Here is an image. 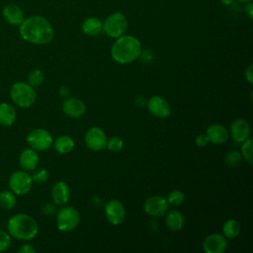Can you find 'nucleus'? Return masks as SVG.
I'll return each instance as SVG.
<instances>
[{
  "label": "nucleus",
  "instance_id": "nucleus-1",
  "mask_svg": "<svg viewBox=\"0 0 253 253\" xmlns=\"http://www.w3.org/2000/svg\"><path fill=\"white\" fill-rule=\"evenodd\" d=\"M19 32L23 40L36 44L49 43L54 37L51 24L40 15H34L24 19L20 24Z\"/></svg>",
  "mask_w": 253,
  "mask_h": 253
},
{
  "label": "nucleus",
  "instance_id": "nucleus-2",
  "mask_svg": "<svg viewBox=\"0 0 253 253\" xmlns=\"http://www.w3.org/2000/svg\"><path fill=\"white\" fill-rule=\"evenodd\" d=\"M141 53V43L133 36L123 35L115 41L111 47L113 59L119 63L126 64L134 61Z\"/></svg>",
  "mask_w": 253,
  "mask_h": 253
},
{
  "label": "nucleus",
  "instance_id": "nucleus-3",
  "mask_svg": "<svg viewBox=\"0 0 253 253\" xmlns=\"http://www.w3.org/2000/svg\"><path fill=\"white\" fill-rule=\"evenodd\" d=\"M7 229L10 235L18 240H31L37 236L39 226L31 215L17 213L9 218Z\"/></svg>",
  "mask_w": 253,
  "mask_h": 253
},
{
  "label": "nucleus",
  "instance_id": "nucleus-4",
  "mask_svg": "<svg viewBox=\"0 0 253 253\" xmlns=\"http://www.w3.org/2000/svg\"><path fill=\"white\" fill-rule=\"evenodd\" d=\"M10 98L21 108L31 107L37 99L34 87L25 82H16L10 88Z\"/></svg>",
  "mask_w": 253,
  "mask_h": 253
},
{
  "label": "nucleus",
  "instance_id": "nucleus-5",
  "mask_svg": "<svg viewBox=\"0 0 253 253\" xmlns=\"http://www.w3.org/2000/svg\"><path fill=\"white\" fill-rule=\"evenodd\" d=\"M127 19L122 12H115L109 15L103 23V31L110 38L117 39L123 35L127 30Z\"/></svg>",
  "mask_w": 253,
  "mask_h": 253
},
{
  "label": "nucleus",
  "instance_id": "nucleus-6",
  "mask_svg": "<svg viewBox=\"0 0 253 253\" xmlns=\"http://www.w3.org/2000/svg\"><path fill=\"white\" fill-rule=\"evenodd\" d=\"M80 215L76 209L71 206L61 208L56 215V226L60 231L68 232L77 227Z\"/></svg>",
  "mask_w": 253,
  "mask_h": 253
},
{
  "label": "nucleus",
  "instance_id": "nucleus-7",
  "mask_svg": "<svg viewBox=\"0 0 253 253\" xmlns=\"http://www.w3.org/2000/svg\"><path fill=\"white\" fill-rule=\"evenodd\" d=\"M27 142L36 151H45L52 145L53 139L46 129L35 128L27 135Z\"/></svg>",
  "mask_w": 253,
  "mask_h": 253
},
{
  "label": "nucleus",
  "instance_id": "nucleus-8",
  "mask_svg": "<svg viewBox=\"0 0 253 253\" xmlns=\"http://www.w3.org/2000/svg\"><path fill=\"white\" fill-rule=\"evenodd\" d=\"M32 176L25 170L14 172L9 178V188L15 195L23 196L28 194L32 189Z\"/></svg>",
  "mask_w": 253,
  "mask_h": 253
},
{
  "label": "nucleus",
  "instance_id": "nucleus-9",
  "mask_svg": "<svg viewBox=\"0 0 253 253\" xmlns=\"http://www.w3.org/2000/svg\"><path fill=\"white\" fill-rule=\"evenodd\" d=\"M169 209V204L167 200L161 196H152L144 202L143 210L151 216L158 217L164 215Z\"/></svg>",
  "mask_w": 253,
  "mask_h": 253
},
{
  "label": "nucleus",
  "instance_id": "nucleus-10",
  "mask_svg": "<svg viewBox=\"0 0 253 253\" xmlns=\"http://www.w3.org/2000/svg\"><path fill=\"white\" fill-rule=\"evenodd\" d=\"M85 143L91 150L100 151L107 145V136L103 129L98 126H92L85 134Z\"/></svg>",
  "mask_w": 253,
  "mask_h": 253
},
{
  "label": "nucleus",
  "instance_id": "nucleus-11",
  "mask_svg": "<svg viewBox=\"0 0 253 253\" xmlns=\"http://www.w3.org/2000/svg\"><path fill=\"white\" fill-rule=\"evenodd\" d=\"M105 213L109 222L113 225H119L126 218V210L119 200H111L105 206Z\"/></svg>",
  "mask_w": 253,
  "mask_h": 253
},
{
  "label": "nucleus",
  "instance_id": "nucleus-12",
  "mask_svg": "<svg viewBox=\"0 0 253 253\" xmlns=\"http://www.w3.org/2000/svg\"><path fill=\"white\" fill-rule=\"evenodd\" d=\"M148 111L158 119L168 118L171 114V107L166 99L160 96H152L147 102Z\"/></svg>",
  "mask_w": 253,
  "mask_h": 253
},
{
  "label": "nucleus",
  "instance_id": "nucleus-13",
  "mask_svg": "<svg viewBox=\"0 0 253 253\" xmlns=\"http://www.w3.org/2000/svg\"><path fill=\"white\" fill-rule=\"evenodd\" d=\"M226 248V237L219 233H211L208 235L203 243V249L206 253H223Z\"/></svg>",
  "mask_w": 253,
  "mask_h": 253
},
{
  "label": "nucleus",
  "instance_id": "nucleus-14",
  "mask_svg": "<svg viewBox=\"0 0 253 253\" xmlns=\"http://www.w3.org/2000/svg\"><path fill=\"white\" fill-rule=\"evenodd\" d=\"M250 131V126L244 119H237L231 124L230 135L237 143L245 141L249 137Z\"/></svg>",
  "mask_w": 253,
  "mask_h": 253
},
{
  "label": "nucleus",
  "instance_id": "nucleus-15",
  "mask_svg": "<svg viewBox=\"0 0 253 253\" xmlns=\"http://www.w3.org/2000/svg\"><path fill=\"white\" fill-rule=\"evenodd\" d=\"M62 111L65 115L71 118H80L85 114L86 106L80 99L69 98L63 102Z\"/></svg>",
  "mask_w": 253,
  "mask_h": 253
},
{
  "label": "nucleus",
  "instance_id": "nucleus-16",
  "mask_svg": "<svg viewBox=\"0 0 253 253\" xmlns=\"http://www.w3.org/2000/svg\"><path fill=\"white\" fill-rule=\"evenodd\" d=\"M206 135L209 139V142L213 144H222L228 139L229 132L224 126L214 124L207 128Z\"/></svg>",
  "mask_w": 253,
  "mask_h": 253
},
{
  "label": "nucleus",
  "instance_id": "nucleus-17",
  "mask_svg": "<svg viewBox=\"0 0 253 253\" xmlns=\"http://www.w3.org/2000/svg\"><path fill=\"white\" fill-rule=\"evenodd\" d=\"M39 160L40 158L38 152L31 147L24 149L19 157L20 166L25 171H31L36 169V167L39 164Z\"/></svg>",
  "mask_w": 253,
  "mask_h": 253
},
{
  "label": "nucleus",
  "instance_id": "nucleus-18",
  "mask_svg": "<svg viewBox=\"0 0 253 253\" xmlns=\"http://www.w3.org/2000/svg\"><path fill=\"white\" fill-rule=\"evenodd\" d=\"M51 197H52V201L55 205H58V206L65 205L68 202L69 197H70L69 186L63 181L56 182L52 186Z\"/></svg>",
  "mask_w": 253,
  "mask_h": 253
},
{
  "label": "nucleus",
  "instance_id": "nucleus-19",
  "mask_svg": "<svg viewBox=\"0 0 253 253\" xmlns=\"http://www.w3.org/2000/svg\"><path fill=\"white\" fill-rule=\"evenodd\" d=\"M3 16L5 20L13 26H20L25 19L23 10L14 3L7 4L3 8Z\"/></svg>",
  "mask_w": 253,
  "mask_h": 253
},
{
  "label": "nucleus",
  "instance_id": "nucleus-20",
  "mask_svg": "<svg viewBox=\"0 0 253 253\" xmlns=\"http://www.w3.org/2000/svg\"><path fill=\"white\" fill-rule=\"evenodd\" d=\"M81 28L85 35L95 37L103 32V22L99 18L88 17L83 21Z\"/></svg>",
  "mask_w": 253,
  "mask_h": 253
},
{
  "label": "nucleus",
  "instance_id": "nucleus-21",
  "mask_svg": "<svg viewBox=\"0 0 253 253\" xmlns=\"http://www.w3.org/2000/svg\"><path fill=\"white\" fill-rule=\"evenodd\" d=\"M17 119L14 107L8 103H0V125L4 126H12Z\"/></svg>",
  "mask_w": 253,
  "mask_h": 253
},
{
  "label": "nucleus",
  "instance_id": "nucleus-22",
  "mask_svg": "<svg viewBox=\"0 0 253 253\" xmlns=\"http://www.w3.org/2000/svg\"><path fill=\"white\" fill-rule=\"evenodd\" d=\"M166 226L171 231H179L183 228L185 223V218L182 212L179 211H171L167 213L165 218Z\"/></svg>",
  "mask_w": 253,
  "mask_h": 253
},
{
  "label": "nucleus",
  "instance_id": "nucleus-23",
  "mask_svg": "<svg viewBox=\"0 0 253 253\" xmlns=\"http://www.w3.org/2000/svg\"><path fill=\"white\" fill-rule=\"evenodd\" d=\"M54 149L60 154L69 153L74 148V140L69 135H61L53 142Z\"/></svg>",
  "mask_w": 253,
  "mask_h": 253
},
{
  "label": "nucleus",
  "instance_id": "nucleus-24",
  "mask_svg": "<svg viewBox=\"0 0 253 253\" xmlns=\"http://www.w3.org/2000/svg\"><path fill=\"white\" fill-rule=\"evenodd\" d=\"M222 232L226 238H234L240 233V224L236 219H228L222 225Z\"/></svg>",
  "mask_w": 253,
  "mask_h": 253
},
{
  "label": "nucleus",
  "instance_id": "nucleus-25",
  "mask_svg": "<svg viewBox=\"0 0 253 253\" xmlns=\"http://www.w3.org/2000/svg\"><path fill=\"white\" fill-rule=\"evenodd\" d=\"M17 200L12 191L4 190L0 192V206L5 210H11L16 206Z\"/></svg>",
  "mask_w": 253,
  "mask_h": 253
},
{
  "label": "nucleus",
  "instance_id": "nucleus-26",
  "mask_svg": "<svg viewBox=\"0 0 253 253\" xmlns=\"http://www.w3.org/2000/svg\"><path fill=\"white\" fill-rule=\"evenodd\" d=\"M43 81L44 75L42 71L40 69H34L28 75V84H30L34 88L41 86L43 83Z\"/></svg>",
  "mask_w": 253,
  "mask_h": 253
},
{
  "label": "nucleus",
  "instance_id": "nucleus-27",
  "mask_svg": "<svg viewBox=\"0 0 253 253\" xmlns=\"http://www.w3.org/2000/svg\"><path fill=\"white\" fill-rule=\"evenodd\" d=\"M242 155L240 152L236 151V150H232V151H229L225 154L224 156V162L226 165L228 166H232V167H236L238 166L241 161H242Z\"/></svg>",
  "mask_w": 253,
  "mask_h": 253
},
{
  "label": "nucleus",
  "instance_id": "nucleus-28",
  "mask_svg": "<svg viewBox=\"0 0 253 253\" xmlns=\"http://www.w3.org/2000/svg\"><path fill=\"white\" fill-rule=\"evenodd\" d=\"M242 147H241V155L247 162L250 164L253 163L252 159V145H253V140L251 138H247L245 141L242 142Z\"/></svg>",
  "mask_w": 253,
  "mask_h": 253
},
{
  "label": "nucleus",
  "instance_id": "nucleus-29",
  "mask_svg": "<svg viewBox=\"0 0 253 253\" xmlns=\"http://www.w3.org/2000/svg\"><path fill=\"white\" fill-rule=\"evenodd\" d=\"M184 200H185V195L180 190L171 191L167 197L168 204L172 206H180L181 204H183Z\"/></svg>",
  "mask_w": 253,
  "mask_h": 253
},
{
  "label": "nucleus",
  "instance_id": "nucleus-30",
  "mask_svg": "<svg viewBox=\"0 0 253 253\" xmlns=\"http://www.w3.org/2000/svg\"><path fill=\"white\" fill-rule=\"evenodd\" d=\"M106 147H108L109 150L113 152H119L124 147V141L119 136H112L110 139H107Z\"/></svg>",
  "mask_w": 253,
  "mask_h": 253
},
{
  "label": "nucleus",
  "instance_id": "nucleus-31",
  "mask_svg": "<svg viewBox=\"0 0 253 253\" xmlns=\"http://www.w3.org/2000/svg\"><path fill=\"white\" fill-rule=\"evenodd\" d=\"M12 242V236L9 232L0 230V252L6 251Z\"/></svg>",
  "mask_w": 253,
  "mask_h": 253
},
{
  "label": "nucleus",
  "instance_id": "nucleus-32",
  "mask_svg": "<svg viewBox=\"0 0 253 253\" xmlns=\"http://www.w3.org/2000/svg\"><path fill=\"white\" fill-rule=\"evenodd\" d=\"M47 179H48V171L45 169H40L32 175L33 182H36L39 184L44 183Z\"/></svg>",
  "mask_w": 253,
  "mask_h": 253
},
{
  "label": "nucleus",
  "instance_id": "nucleus-33",
  "mask_svg": "<svg viewBox=\"0 0 253 253\" xmlns=\"http://www.w3.org/2000/svg\"><path fill=\"white\" fill-rule=\"evenodd\" d=\"M195 142H196V145L197 146H200V147H204L206 146L208 143H209V139L207 137L206 134H200L196 137L195 139Z\"/></svg>",
  "mask_w": 253,
  "mask_h": 253
},
{
  "label": "nucleus",
  "instance_id": "nucleus-34",
  "mask_svg": "<svg viewBox=\"0 0 253 253\" xmlns=\"http://www.w3.org/2000/svg\"><path fill=\"white\" fill-rule=\"evenodd\" d=\"M19 253H35L36 249L31 244H23L18 248Z\"/></svg>",
  "mask_w": 253,
  "mask_h": 253
},
{
  "label": "nucleus",
  "instance_id": "nucleus-35",
  "mask_svg": "<svg viewBox=\"0 0 253 253\" xmlns=\"http://www.w3.org/2000/svg\"><path fill=\"white\" fill-rule=\"evenodd\" d=\"M244 11H245V14L247 15V17L252 20L253 19V3L252 1H249L246 3L245 7H244Z\"/></svg>",
  "mask_w": 253,
  "mask_h": 253
},
{
  "label": "nucleus",
  "instance_id": "nucleus-36",
  "mask_svg": "<svg viewBox=\"0 0 253 253\" xmlns=\"http://www.w3.org/2000/svg\"><path fill=\"white\" fill-rule=\"evenodd\" d=\"M245 77H246V80L250 84L253 83V65L252 64H249L248 67L246 68V70H245Z\"/></svg>",
  "mask_w": 253,
  "mask_h": 253
},
{
  "label": "nucleus",
  "instance_id": "nucleus-37",
  "mask_svg": "<svg viewBox=\"0 0 253 253\" xmlns=\"http://www.w3.org/2000/svg\"><path fill=\"white\" fill-rule=\"evenodd\" d=\"M54 209H53V206L48 204V205H45V207L43 208V211L45 212V214H52Z\"/></svg>",
  "mask_w": 253,
  "mask_h": 253
},
{
  "label": "nucleus",
  "instance_id": "nucleus-38",
  "mask_svg": "<svg viewBox=\"0 0 253 253\" xmlns=\"http://www.w3.org/2000/svg\"><path fill=\"white\" fill-rule=\"evenodd\" d=\"M220 2H221L223 5L228 6V5H230V4L233 3V0H220Z\"/></svg>",
  "mask_w": 253,
  "mask_h": 253
},
{
  "label": "nucleus",
  "instance_id": "nucleus-39",
  "mask_svg": "<svg viewBox=\"0 0 253 253\" xmlns=\"http://www.w3.org/2000/svg\"><path fill=\"white\" fill-rule=\"evenodd\" d=\"M238 2H240V3H247V2H249V1H252V0H237Z\"/></svg>",
  "mask_w": 253,
  "mask_h": 253
}]
</instances>
